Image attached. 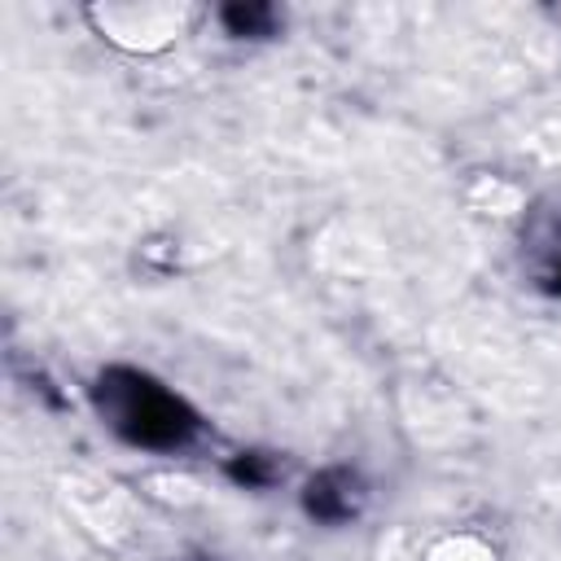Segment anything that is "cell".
Listing matches in <instances>:
<instances>
[{
    "mask_svg": "<svg viewBox=\"0 0 561 561\" xmlns=\"http://www.w3.org/2000/svg\"><path fill=\"white\" fill-rule=\"evenodd\" d=\"M92 408L101 416V425L110 434H118L127 447L140 451H184L202 438V412L175 394L171 386H162L153 373L131 368V364H105L92 386Z\"/></svg>",
    "mask_w": 561,
    "mask_h": 561,
    "instance_id": "6da1fadb",
    "label": "cell"
},
{
    "mask_svg": "<svg viewBox=\"0 0 561 561\" xmlns=\"http://www.w3.org/2000/svg\"><path fill=\"white\" fill-rule=\"evenodd\" d=\"M302 513L320 526H346L364 513L368 504V482L351 469V465H329V469H316L307 482H302Z\"/></svg>",
    "mask_w": 561,
    "mask_h": 561,
    "instance_id": "7a4b0ae2",
    "label": "cell"
},
{
    "mask_svg": "<svg viewBox=\"0 0 561 561\" xmlns=\"http://www.w3.org/2000/svg\"><path fill=\"white\" fill-rule=\"evenodd\" d=\"M526 267L535 285L552 298H561V215H543L526 232Z\"/></svg>",
    "mask_w": 561,
    "mask_h": 561,
    "instance_id": "3957f363",
    "label": "cell"
},
{
    "mask_svg": "<svg viewBox=\"0 0 561 561\" xmlns=\"http://www.w3.org/2000/svg\"><path fill=\"white\" fill-rule=\"evenodd\" d=\"M219 26L232 39H272L280 31V13L263 0H232V4H219Z\"/></svg>",
    "mask_w": 561,
    "mask_h": 561,
    "instance_id": "277c9868",
    "label": "cell"
},
{
    "mask_svg": "<svg viewBox=\"0 0 561 561\" xmlns=\"http://www.w3.org/2000/svg\"><path fill=\"white\" fill-rule=\"evenodd\" d=\"M224 473L245 491H263L285 473V465L276 460V451H237L224 460Z\"/></svg>",
    "mask_w": 561,
    "mask_h": 561,
    "instance_id": "5b68a950",
    "label": "cell"
}]
</instances>
